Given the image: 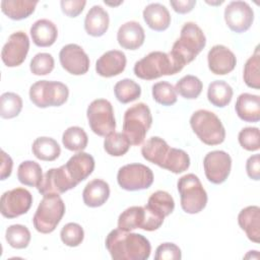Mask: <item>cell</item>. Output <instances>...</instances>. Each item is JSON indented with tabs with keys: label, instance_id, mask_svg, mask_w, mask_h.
Returning <instances> with one entry per match:
<instances>
[{
	"label": "cell",
	"instance_id": "cell-1",
	"mask_svg": "<svg viewBox=\"0 0 260 260\" xmlns=\"http://www.w3.org/2000/svg\"><path fill=\"white\" fill-rule=\"evenodd\" d=\"M105 244L114 260H146L151 252V245L144 236L120 229L111 231Z\"/></svg>",
	"mask_w": 260,
	"mask_h": 260
},
{
	"label": "cell",
	"instance_id": "cell-2",
	"mask_svg": "<svg viewBox=\"0 0 260 260\" xmlns=\"http://www.w3.org/2000/svg\"><path fill=\"white\" fill-rule=\"evenodd\" d=\"M205 45L206 38L203 30L195 22L189 21L182 26L180 38L174 43L170 54L185 66L197 57Z\"/></svg>",
	"mask_w": 260,
	"mask_h": 260
},
{
	"label": "cell",
	"instance_id": "cell-3",
	"mask_svg": "<svg viewBox=\"0 0 260 260\" xmlns=\"http://www.w3.org/2000/svg\"><path fill=\"white\" fill-rule=\"evenodd\" d=\"M182 66L170 53L153 51L137 61L134 65V74L143 80L156 79L164 75H174L180 72Z\"/></svg>",
	"mask_w": 260,
	"mask_h": 260
},
{
	"label": "cell",
	"instance_id": "cell-4",
	"mask_svg": "<svg viewBox=\"0 0 260 260\" xmlns=\"http://www.w3.org/2000/svg\"><path fill=\"white\" fill-rule=\"evenodd\" d=\"M152 116L150 109L144 103H138L126 110L123 118V133L131 145H140L150 126Z\"/></svg>",
	"mask_w": 260,
	"mask_h": 260
},
{
	"label": "cell",
	"instance_id": "cell-5",
	"mask_svg": "<svg viewBox=\"0 0 260 260\" xmlns=\"http://www.w3.org/2000/svg\"><path fill=\"white\" fill-rule=\"evenodd\" d=\"M65 214V203L59 194H47L41 200L32 223L35 229L42 234H50L59 224Z\"/></svg>",
	"mask_w": 260,
	"mask_h": 260
},
{
	"label": "cell",
	"instance_id": "cell-6",
	"mask_svg": "<svg viewBox=\"0 0 260 260\" xmlns=\"http://www.w3.org/2000/svg\"><path fill=\"white\" fill-rule=\"evenodd\" d=\"M190 126L206 145H217L224 141L225 129L213 112L207 110L194 112L190 118Z\"/></svg>",
	"mask_w": 260,
	"mask_h": 260
},
{
	"label": "cell",
	"instance_id": "cell-7",
	"mask_svg": "<svg viewBox=\"0 0 260 260\" xmlns=\"http://www.w3.org/2000/svg\"><path fill=\"white\" fill-rule=\"evenodd\" d=\"M177 188L181 198V207L186 213L195 214L205 208L207 193L196 175L187 174L181 177Z\"/></svg>",
	"mask_w": 260,
	"mask_h": 260
},
{
	"label": "cell",
	"instance_id": "cell-8",
	"mask_svg": "<svg viewBox=\"0 0 260 260\" xmlns=\"http://www.w3.org/2000/svg\"><path fill=\"white\" fill-rule=\"evenodd\" d=\"M69 96L66 84L59 81L40 80L29 88V99L38 108L60 107L65 104Z\"/></svg>",
	"mask_w": 260,
	"mask_h": 260
},
{
	"label": "cell",
	"instance_id": "cell-9",
	"mask_svg": "<svg viewBox=\"0 0 260 260\" xmlns=\"http://www.w3.org/2000/svg\"><path fill=\"white\" fill-rule=\"evenodd\" d=\"M164 219L165 218L151 211L146 205L131 206L119 215L118 229L125 232H130L135 229L152 232L161 226Z\"/></svg>",
	"mask_w": 260,
	"mask_h": 260
},
{
	"label": "cell",
	"instance_id": "cell-10",
	"mask_svg": "<svg viewBox=\"0 0 260 260\" xmlns=\"http://www.w3.org/2000/svg\"><path fill=\"white\" fill-rule=\"evenodd\" d=\"M88 125L99 136H108L115 132L116 120L112 104L105 99L92 101L86 111Z\"/></svg>",
	"mask_w": 260,
	"mask_h": 260
},
{
	"label": "cell",
	"instance_id": "cell-11",
	"mask_svg": "<svg viewBox=\"0 0 260 260\" xmlns=\"http://www.w3.org/2000/svg\"><path fill=\"white\" fill-rule=\"evenodd\" d=\"M119 186L127 191L149 188L153 183L152 171L142 164H129L119 169L117 174Z\"/></svg>",
	"mask_w": 260,
	"mask_h": 260
},
{
	"label": "cell",
	"instance_id": "cell-12",
	"mask_svg": "<svg viewBox=\"0 0 260 260\" xmlns=\"http://www.w3.org/2000/svg\"><path fill=\"white\" fill-rule=\"evenodd\" d=\"M32 203L30 192L24 188H14L4 192L0 200L1 214L6 218H15L26 213Z\"/></svg>",
	"mask_w": 260,
	"mask_h": 260
},
{
	"label": "cell",
	"instance_id": "cell-13",
	"mask_svg": "<svg viewBox=\"0 0 260 260\" xmlns=\"http://www.w3.org/2000/svg\"><path fill=\"white\" fill-rule=\"evenodd\" d=\"M203 168L209 182L216 185L221 184L231 173L232 157L223 150L210 151L204 156Z\"/></svg>",
	"mask_w": 260,
	"mask_h": 260
},
{
	"label": "cell",
	"instance_id": "cell-14",
	"mask_svg": "<svg viewBox=\"0 0 260 260\" xmlns=\"http://www.w3.org/2000/svg\"><path fill=\"white\" fill-rule=\"evenodd\" d=\"M29 50V39L27 35L18 30L11 34L2 48L1 59L7 67H16L21 65Z\"/></svg>",
	"mask_w": 260,
	"mask_h": 260
},
{
	"label": "cell",
	"instance_id": "cell-15",
	"mask_svg": "<svg viewBox=\"0 0 260 260\" xmlns=\"http://www.w3.org/2000/svg\"><path fill=\"white\" fill-rule=\"evenodd\" d=\"M224 20L231 30L241 34L251 27L254 11L245 1H232L224 8Z\"/></svg>",
	"mask_w": 260,
	"mask_h": 260
},
{
	"label": "cell",
	"instance_id": "cell-16",
	"mask_svg": "<svg viewBox=\"0 0 260 260\" xmlns=\"http://www.w3.org/2000/svg\"><path fill=\"white\" fill-rule=\"evenodd\" d=\"M76 186L77 184L70 178L63 165L60 168L50 169L43 176V179L37 188L38 191L45 196L47 194H62Z\"/></svg>",
	"mask_w": 260,
	"mask_h": 260
},
{
	"label": "cell",
	"instance_id": "cell-17",
	"mask_svg": "<svg viewBox=\"0 0 260 260\" xmlns=\"http://www.w3.org/2000/svg\"><path fill=\"white\" fill-rule=\"evenodd\" d=\"M59 60L62 67L73 75H83L89 69V57L76 44L64 46L59 53Z\"/></svg>",
	"mask_w": 260,
	"mask_h": 260
},
{
	"label": "cell",
	"instance_id": "cell-18",
	"mask_svg": "<svg viewBox=\"0 0 260 260\" xmlns=\"http://www.w3.org/2000/svg\"><path fill=\"white\" fill-rule=\"evenodd\" d=\"M209 70L216 75H225L232 72L237 64L235 54L223 45L213 46L207 54Z\"/></svg>",
	"mask_w": 260,
	"mask_h": 260
},
{
	"label": "cell",
	"instance_id": "cell-19",
	"mask_svg": "<svg viewBox=\"0 0 260 260\" xmlns=\"http://www.w3.org/2000/svg\"><path fill=\"white\" fill-rule=\"evenodd\" d=\"M125 54L119 50H111L104 53L95 63V71L100 76L113 77L121 74L126 67Z\"/></svg>",
	"mask_w": 260,
	"mask_h": 260
},
{
	"label": "cell",
	"instance_id": "cell-20",
	"mask_svg": "<svg viewBox=\"0 0 260 260\" xmlns=\"http://www.w3.org/2000/svg\"><path fill=\"white\" fill-rule=\"evenodd\" d=\"M64 166L70 178L78 185L92 173L94 158L89 153L79 151L73 154Z\"/></svg>",
	"mask_w": 260,
	"mask_h": 260
},
{
	"label": "cell",
	"instance_id": "cell-21",
	"mask_svg": "<svg viewBox=\"0 0 260 260\" xmlns=\"http://www.w3.org/2000/svg\"><path fill=\"white\" fill-rule=\"evenodd\" d=\"M145 40V32L141 24L137 21H127L123 23L117 32L119 45L126 50H137Z\"/></svg>",
	"mask_w": 260,
	"mask_h": 260
},
{
	"label": "cell",
	"instance_id": "cell-22",
	"mask_svg": "<svg viewBox=\"0 0 260 260\" xmlns=\"http://www.w3.org/2000/svg\"><path fill=\"white\" fill-rule=\"evenodd\" d=\"M238 223L254 243L260 242V208L252 205L243 208L238 215Z\"/></svg>",
	"mask_w": 260,
	"mask_h": 260
},
{
	"label": "cell",
	"instance_id": "cell-23",
	"mask_svg": "<svg viewBox=\"0 0 260 260\" xmlns=\"http://www.w3.org/2000/svg\"><path fill=\"white\" fill-rule=\"evenodd\" d=\"M235 110L241 120L258 122L260 120V96L248 92L241 93L237 99Z\"/></svg>",
	"mask_w": 260,
	"mask_h": 260
},
{
	"label": "cell",
	"instance_id": "cell-24",
	"mask_svg": "<svg viewBox=\"0 0 260 260\" xmlns=\"http://www.w3.org/2000/svg\"><path fill=\"white\" fill-rule=\"evenodd\" d=\"M30 36L36 46L46 48L52 46L58 37V29L49 19H39L30 26Z\"/></svg>",
	"mask_w": 260,
	"mask_h": 260
},
{
	"label": "cell",
	"instance_id": "cell-25",
	"mask_svg": "<svg viewBox=\"0 0 260 260\" xmlns=\"http://www.w3.org/2000/svg\"><path fill=\"white\" fill-rule=\"evenodd\" d=\"M110 17L108 12L100 5L92 6L84 19L85 31L91 37H102L109 28Z\"/></svg>",
	"mask_w": 260,
	"mask_h": 260
},
{
	"label": "cell",
	"instance_id": "cell-26",
	"mask_svg": "<svg viewBox=\"0 0 260 260\" xmlns=\"http://www.w3.org/2000/svg\"><path fill=\"white\" fill-rule=\"evenodd\" d=\"M143 19L149 28L155 31L166 30L171 24L168 8L160 3H150L143 10Z\"/></svg>",
	"mask_w": 260,
	"mask_h": 260
},
{
	"label": "cell",
	"instance_id": "cell-27",
	"mask_svg": "<svg viewBox=\"0 0 260 260\" xmlns=\"http://www.w3.org/2000/svg\"><path fill=\"white\" fill-rule=\"evenodd\" d=\"M110 186L101 179H94L86 184L82 192V199L88 207H100L109 199Z\"/></svg>",
	"mask_w": 260,
	"mask_h": 260
},
{
	"label": "cell",
	"instance_id": "cell-28",
	"mask_svg": "<svg viewBox=\"0 0 260 260\" xmlns=\"http://www.w3.org/2000/svg\"><path fill=\"white\" fill-rule=\"evenodd\" d=\"M170 148L171 147L166 140L157 136H152L146 140L141 147V154L149 162L161 168Z\"/></svg>",
	"mask_w": 260,
	"mask_h": 260
},
{
	"label": "cell",
	"instance_id": "cell-29",
	"mask_svg": "<svg viewBox=\"0 0 260 260\" xmlns=\"http://www.w3.org/2000/svg\"><path fill=\"white\" fill-rule=\"evenodd\" d=\"M38 1L3 0L1 1V10L10 19L21 20L34 13Z\"/></svg>",
	"mask_w": 260,
	"mask_h": 260
},
{
	"label": "cell",
	"instance_id": "cell-30",
	"mask_svg": "<svg viewBox=\"0 0 260 260\" xmlns=\"http://www.w3.org/2000/svg\"><path fill=\"white\" fill-rule=\"evenodd\" d=\"M34 155L45 161H53L59 157L61 153V148L58 142L51 137H38L31 146Z\"/></svg>",
	"mask_w": 260,
	"mask_h": 260
},
{
	"label": "cell",
	"instance_id": "cell-31",
	"mask_svg": "<svg viewBox=\"0 0 260 260\" xmlns=\"http://www.w3.org/2000/svg\"><path fill=\"white\" fill-rule=\"evenodd\" d=\"M232 86L223 80L212 81L207 88V99L211 105L217 108L226 107L233 98Z\"/></svg>",
	"mask_w": 260,
	"mask_h": 260
},
{
	"label": "cell",
	"instance_id": "cell-32",
	"mask_svg": "<svg viewBox=\"0 0 260 260\" xmlns=\"http://www.w3.org/2000/svg\"><path fill=\"white\" fill-rule=\"evenodd\" d=\"M146 206L155 214L165 218L174 211L175 201L170 193L158 190L149 196Z\"/></svg>",
	"mask_w": 260,
	"mask_h": 260
},
{
	"label": "cell",
	"instance_id": "cell-33",
	"mask_svg": "<svg viewBox=\"0 0 260 260\" xmlns=\"http://www.w3.org/2000/svg\"><path fill=\"white\" fill-rule=\"evenodd\" d=\"M43 176L41 166L34 160H24L18 166L17 179L25 186L38 187Z\"/></svg>",
	"mask_w": 260,
	"mask_h": 260
},
{
	"label": "cell",
	"instance_id": "cell-34",
	"mask_svg": "<svg viewBox=\"0 0 260 260\" xmlns=\"http://www.w3.org/2000/svg\"><path fill=\"white\" fill-rule=\"evenodd\" d=\"M62 143L68 150L82 151L87 146L88 137L81 127L72 126L64 131L62 135Z\"/></svg>",
	"mask_w": 260,
	"mask_h": 260
},
{
	"label": "cell",
	"instance_id": "cell-35",
	"mask_svg": "<svg viewBox=\"0 0 260 260\" xmlns=\"http://www.w3.org/2000/svg\"><path fill=\"white\" fill-rule=\"evenodd\" d=\"M114 93L120 103L128 104L136 101L140 96L141 87L134 80L124 78L115 84Z\"/></svg>",
	"mask_w": 260,
	"mask_h": 260
},
{
	"label": "cell",
	"instance_id": "cell-36",
	"mask_svg": "<svg viewBox=\"0 0 260 260\" xmlns=\"http://www.w3.org/2000/svg\"><path fill=\"white\" fill-rule=\"evenodd\" d=\"M189 167H190V157L188 153L183 149L171 147L161 168L174 174H181L187 171Z\"/></svg>",
	"mask_w": 260,
	"mask_h": 260
},
{
	"label": "cell",
	"instance_id": "cell-37",
	"mask_svg": "<svg viewBox=\"0 0 260 260\" xmlns=\"http://www.w3.org/2000/svg\"><path fill=\"white\" fill-rule=\"evenodd\" d=\"M260 53L259 46L256 47L254 54L246 61L244 66L243 78L247 86L259 89L260 88Z\"/></svg>",
	"mask_w": 260,
	"mask_h": 260
},
{
	"label": "cell",
	"instance_id": "cell-38",
	"mask_svg": "<svg viewBox=\"0 0 260 260\" xmlns=\"http://www.w3.org/2000/svg\"><path fill=\"white\" fill-rule=\"evenodd\" d=\"M203 88L202 81L194 75L183 76L175 85V90L187 100L197 99Z\"/></svg>",
	"mask_w": 260,
	"mask_h": 260
},
{
	"label": "cell",
	"instance_id": "cell-39",
	"mask_svg": "<svg viewBox=\"0 0 260 260\" xmlns=\"http://www.w3.org/2000/svg\"><path fill=\"white\" fill-rule=\"evenodd\" d=\"M22 110V100L15 92H4L0 96V116L3 119H12Z\"/></svg>",
	"mask_w": 260,
	"mask_h": 260
},
{
	"label": "cell",
	"instance_id": "cell-40",
	"mask_svg": "<svg viewBox=\"0 0 260 260\" xmlns=\"http://www.w3.org/2000/svg\"><path fill=\"white\" fill-rule=\"evenodd\" d=\"M130 141L121 132H113L106 136L104 140V148L106 152L112 156H122L130 148Z\"/></svg>",
	"mask_w": 260,
	"mask_h": 260
},
{
	"label": "cell",
	"instance_id": "cell-41",
	"mask_svg": "<svg viewBox=\"0 0 260 260\" xmlns=\"http://www.w3.org/2000/svg\"><path fill=\"white\" fill-rule=\"evenodd\" d=\"M30 232L22 224H11L6 229L5 239L14 249H24L30 242Z\"/></svg>",
	"mask_w": 260,
	"mask_h": 260
},
{
	"label": "cell",
	"instance_id": "cell-42",
	"mask_svg": "<svg viewBox=\"0 0 260 260\" xmlns=\"http://www.w3.org/2000/svg\"><path fill=\"white\" fill-rule=\"evenodd\" d=\"M152 98L162 106H173L177 102L175 87L167 81H159L152 85Z\"/></svg>",
	"mask_w": 260,
	"mask_h": 260
},
{
	"label": "cell",
	"instance_id": "cell-43",
	"mask_svg": "<svg viewBox=\"0 0 260 260\" xmlns=\"http://www.w3.org/2000/svg\"><path fill=\"white\" fill-rule=\"evenodd\" d=\"M60 238L63 244L68 247H77L79 246L84 239V231L80 224L76 222H68L65 224L61 232Z\"/></svg>",
	"mask_w": 260,
	"mask_h": 260
},
{
	"label": "cell",
	"instance_id": "cell-44",
	"mask_svg": "<svg viewBox=\"0 0 260 260\" xmlns=\"http://www.w3.org/2000/svg\"><path fill=\"white\" fill-rule=\"evenodd\" d=\"M55 61L49 53H38L30 61L29 68L35 75H47L54 69Z\"/></svg>",
	"mask_w": 260,
	"mask_h": 260
},
{
	"label": "cell",
	"instance_id": "cell-45",
	"mask_svg": "<svg viewBox=\"0 0 260 260\" xmlns=\"http://www.w3.org/2000/svg\"><path fill=\"white\" fill-rule=\"evenodd\" d=\"M240 145L248 151H256L260 148V134L257 127H245L238 135Z\"/></svg>",
	"mask_w": 260,
	"mask_h": 260
},
{
	"label": "cell",
	"instance_id": "cell-46",
	"mask_svg": "<svg viewBox=\"0 0 260 260\" xmlns=\"http://www.w3.org/2000/svg\"><path fill=\"white\" fill-rule=\"evenodd\" d=\"M181 258V249L174 243H162L155 250V260H180Z\"/></svg>",
	"mask_w": 260,
	"mask_h": 260
},
{
	"label": "cell",
	"instance_id": "cell-47",
	"mask_svg": "<svg viewBox=\"0 0 260 260\" xmlns=\"http://www.w3.org/2000/svg\"><path fill=\"white\" fill-rule=\"evenodd\" d=\"M61 9L68 17L78 16L84 9L86 1L84 0H62L60 2Z\"/></svg>",
	"mask_w": 260,
	"mask_h": 260
},
{
	"label": "cell",
	"instance_id": "cell-48",
	"mask_svg": "<svg viewBox=\"0 0 260 260\" xmlns=\"http://www.w3.org/2000/svg\"><path fill=\"white\" fill-rule=\"evenodd\" d=\"M246 172L250 179L259 181L260 180V155L253 154L246 161Z\"/></svg>",
	"mask_w": 260,
	"mask_h": 260
},
{
	"label": "cell",
	"instance_id": "cell-49",
	"mask_svg": "<svg viewBox=\"0 0 260 260\" xmlns=\"http://www.w3.org/2000/svg\"><path fill=\"white\" fill-rule=\"evenodd\" d=\"M170 4L177 13L185 14L190 12L194 8V6L196 5V0H172L170 1Z\"/></svg>",
	"mask_w": 260,
	"mask_h": 260
},
{
	"label": "cell",
	"instance_id": "cell-50",
	"mask_svg": "<svg viewBox=\"0 0 260 260\" xmlns=\"http://www.w3.org/2000/svg\"><path fill=\"white\" fill-rule=\"evenodd\" d=\"M1 180L3 181L11 175L13 161L4 150H1Z\"/></svg>",
	"mask_w": 260,
	"mask_h": 260
}]
</instances>
